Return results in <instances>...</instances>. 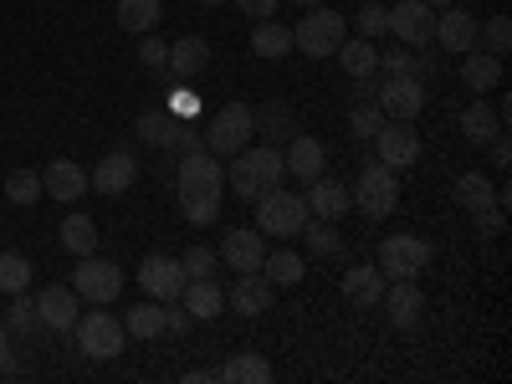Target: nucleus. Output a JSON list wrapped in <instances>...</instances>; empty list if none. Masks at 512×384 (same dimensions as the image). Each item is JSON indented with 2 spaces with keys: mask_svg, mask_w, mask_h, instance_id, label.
I'll use <instances>...</instances> for the list:
<instances>
[{
  "mask_svg": "<svg viewBox=\"0 0 512 384\" xmlns=\"http://www.w3.org/2000/svg\"><path fill=\"white\" fill-rule=\"evenodd\" d=\"M175 190H180L185 221L210 226V221L221 216V195H226V169H221V159L210 154L205 144L190 149V154H180V180H175Z\"/></svg>",
  "mask_w": 512,
  "mask_h": 384,
  "instance_id": "obj_1",
  "label": "nucleus"
},
{
  "mask_svg": "<svg viewBox=\"0 0 512 384\" xmlns=\"http://www.w3.org/2000/svg\"><path fill=\"white\" fill-rule=\"evenodd\" d=\"M282 175H287V164H282V149L277 144H246L241 154H231L226 185L236 190V200H256V195L277 190Z\"/></svg>",
  "mask_w": 512,
  "mask_h": 384,
  "instance_id": "obj_2",
  "label": "nucleus"
},
{
  "mask_svg": "<svg viewBox=\"0 0 512 384\" xmlns=\"http://www.w3.org/2000/svg\"><path fill=\"white\" fill-rule=\"evenodd\" d=\"M349 200L364 210L369 221H390L395 210H400V169H390V164H364L359 169V185L349 190Z\"/></svg>",
  "mask_w": 512,
  "mask_h": 384,
  "instance_id": "obj_3",
  "label": "nucleus"
},
{
  "mask_svg": "<svg viewBox=\"0 0 512 384\" xmlns=\"http://www.w3.org/2000/svg\"><path fill=\"white\" fill-rule=\"evenodd\" d=\"M303 226H308V200L303 195H292V190H267V195H256V231L262 236H277V241H287V236H303Z\"/></svg>",
  "mask_w": 512,
  "mask_h": 384,
  "instance_id": "obj_4",
  "label": "nucleus"
},
{
  "mask_svg": "<svg viewBox=\"0 0 512 384\" xmlns=\"http://www.w3.org/2000/svg\"><path fill=\"white\" fill-rule=\"evenodd\" d=\"M251 139H256V113H251L246 103H226L216 118H210V128H205L200 144L216 154V159H231V154H241Z\"/></svg>",
  "mask_w": 512,
  "mask_h": 384,
  "instance_id": "obj_5",
  "label": "nucleus"
},
{
  "mask_svg": "<svg viewBox=\"0 0 512 384\" xmlns=\"http://www.w3.org/2000/svg\"><path fill=\"white\" fill-rule=\"evenodd\" d=\"M344 36H349V16H338L328 6H313V16H303L292 26V47L303 57H333Z\"/></svg>",
  "mask_w": 512,
  "mask_h": 384,
  "instance_id": "obj_6",
  "label": "nucleus"
},
{
  "mask_svg": "<svg viewBox=\"0 0 512 384\" xmlns=\"http://www.w3.org/2000/svg\"><path fill=\"white\" fill-rule=\"evenodd\" d=\"M374 267L384 272V282L420 277L425 267H431V241H425V236H410V231H400V236H384V246H379V262H374Z\"/></svg>",
  "mask_w": 512,
  "mask_h": 384,
  "instance_id": "obj_7",
  "label": "nucleus"
},
{
  "mask_svg": "<svg viewBox=\"0 0 512 384\" xmlns=\"http://www.w3.org/2000/svg\"><path fill=\"white\" fill-rule=\"evenodd\" d=\"M72 333H77V349L88 354V359H118L123 354V323L108 313V308H93V313H77V323H72Z\"/></svg>",
  "mask_w": 512,
  "mask_h": 384,
  "instance_id": "obj_8",
  "label": "nucleus"
},
{
  "mask_svg": "<svg viewBox=\"0 0 512 384\" xmlns=\"http://www.w3.org/2000/svg\"><path fill=\"white\" fill-rule=\"evenodd\" d=\"M374 103L384 108V118H400V123H415L420 108H425V77L415 72H400V77H384L374 88Z\"/></svg>",
  "mask_w": 512,
  "mask_h": 384,
  "instance_id": "obj_9",
  "label": "nucleus"
},
{
  "mask_svg": "<svg viewBox=\"0 0 512 384\" xmlns=\"http://www.w3.org/2000/svg\"><path fill=\"white\" fill-rule=\"evenodd\" d=\"M72 292L82 297V303H118L123 272L113 262H98V256H82L77 272H72Z\"/></svg>",
  "mask_w": 512,
  "mask_h": 384,
  "instance_id": "obj_10",
  "label": "nucleus"
},
{
  "mask_svg": "<svg viewBox=\"0 0 512 384\" xmlns=\"http://www.w3.org/2000/svg\"><path fill=\"white\" fill-rule=\"evenodd\" d=\"M369 144H374V159H379V164H390V169H410V164L420 159V134H415L410 123H400V118L384 123Z\"/></svg>",
  "mask_w": 512,
  "mask_h": 384,
  "instance_id": "obj_11",
  "label": "nucleus"
},
{
  "mask_svg": "<svg viewBox=\"0 0 512 384\" xmlns=\"http://www.w3.org/2000/svg\"><path fill=\"white\" fill-rule=\"evenodd\" d=\"M185 267L175 262V256H144L139 262V287L154 297V303H175V297L185 292Z\"/></svg>",
  "mask_w": 512,
  "mask_h": 384,
  "instance_id": "obj_12",
  "label": "nucleus"
},
{
  "mask_svg": "<svg viewBox=\"0 0 512 384\" xmlns=\"http://www.w3.org/2000/svg\"><path fill=\"white\" fill-rule=\"evenodd\" d=\"M390 31L405 47H425L436 36V11L425 0H400V6H390Z\"/></svg>",
  "mask_w": 512,
  "mask_h": 384,
  "instance_id": "obj_13",
  "label": "nucleus"
},
{
  "mask_svg": "<svg viewBox=\"0 0 512 384\" xmlns=\"http://www.w3.org/2000/svg\"><path fill=\"white\" fill-rule=\"evenodd\" d=\"M134 180H139V159L128 154V149H113V154H103V159H98V169L88 175V190H98V195H108V200H113V195H123Z\"/></svg>",
  "mask_w": 512,
  "mask_h": 384,
  "instance_id": "obj_14",
  "label": "nucleus"
},
{
  "mask_svg": "<svg viewBox=\"0 0 512 384\" xmlns=\"http://www.w3.org/2000/svg\"><path fill=\"white\" fill-rule=\"evenodd\" d=\"M272 297H277V287L262 272H236V287L226 292V308H236L241 318H256L272 308Z\"/></svg>",
  "mask_w": 512,
  "mask_h": 384,
  "instance_id": "obj_15",
  "label": "nucleus"
},
{
  "mask_svg": "<svg viewBox=\"0 0 512 384\" xmlns=\"http://www.w3.org/2000/svg\"><path fill=\"white\" fill-rule=\"evenodd\" d=\"M384 313H390V323L395 328H415L420 323V313H425V297H420V287H415V277H400V282H384Z\"/></svg>",
  "mask_w": 512,
  "mask_h": 384,
  "instance_id": "obj_16",
  "label": "nucleus"
},
{
  "mask_svg": "<svg viewBox=\"0 0 512 384\" xmlns=\"http://www.w3.org/2000/svg\"><path fill=\"white\" fill-rule=\"evenodd\" d=\"M262 256H267V236L262 231H226L221 262L231 272H262Z\"/></svg>",
  "mask_w": 512,
  "mask_h": 384,
  "instance_id": "obj_17",
  "label": "nucleus"
},
{
  "mask_svg": "<svg viewBox=\"0 0 512 384\" xmlns=\"http://www.w3.org/2000/svg\"><path fill=\"white\" fill-rule=\"evenodd\" d=\"M436 36H441V47H446L451 57L472 52V47H477V16H472V11H461V6H441V16H436Z\"/></svg>",
  "mask_w": 512,
  "mask_h": 384,
  "instance_id": "obj_18",
  "label": "nucleus"
},
{
  "mask_svg": "<svg viewBox=\"0 0 512 384\" xmlns=\"http://www.w3.org/2000/svg\"><path fill=\"white\" fill-rule=\"evenodd\" d=\"M308 216H318V221H344L349 210H354V200H349V185H338V180H308Z\"/></svg>",
  "mask_w": 512,
  "mask_h": 384,
  "instance_id": "obj_19",
  "label": "nucleus"
},
{
  "mask_svg": "<svg viewBox=\"0 0 512 384\" xmlns=\"http://www.w3.org/2000/svg\"><path fill=\"white\" fill-rule=\"evenodd\" d=\"M41 190H47L52 200H62V205H72V200L88 195V169L72 164V159H57V164L41 169Z\"/></svg>",
  "mask_w": 512,
  "mask_h": 384,
  "instance_id": "obj_20",
  "label": "nucleus"
},
{
  "mask_svg": "<svg viewBox=\"0 0 512 384\" xmlns=\"http://www.w3.org/2000/svg\"><path fill=\"white\" fill-rule=\"evenodd\" d=\"M180 303H185L190 318L210 323V318H221V313H226V292L216 287V277H190L185 292H180Z\"/></svg>",
  "mask_w": 512,
  "mask_h": 384,
  "instance_id": "obj_21",
  "label": "nucleus"
},
{
  "mask_svg": "<svg viewBox=\"0 0 512 384\" xmlns=\"http://www.w3.org/2000/svg\"><path fill=\"white\" fill-rule=\"evenodd\" d=\"M456 200H461V210L466 216H487V210H502L497 205V185L482 175V169H466V175H456Z\"/></svg>",
  "mask_w": 512,
  "mask_h": 384,
  "instance_id": "obj_22",
  "label": "nucleus"
},
{
  "mask_svg": "<svg viewBox=\"0 0 512 384\" xmlns=\"http://www.w3.org/2000/svg\"><path fill=\"white\" fill-rule=\"evenodd\" d=\"M36 318H41V328L72 333V323H77V303H72V287H41V292H36Z\"/></svg>",
  "mask_w": 512,
  "mask_h": 384,
  "instance_id": "obj_23",
  "label": "nucleus"
},
{
  "mask_svg": "<svg viewBox=\"0 0 512 384\" xmlns=\"http://www.w3.org/2000/svg\"><path fill=\"white\" fill-rule=\"evenodd\" d=\"M461 82H466V88H472L477 98L492 93L497 82H502V57H492V52H482V47L461 52Z\"/></svg>",
  "mask_w": 512,
  "mask_h": 384,
  "instance_id": "obj_24",
  "label": "nucleus"
},
{
  "mask_svg": "<svg viewBox=\"0 0 512 384\" xmlns=\"http://www.w3.org/2000/svg\"><path fill=\"white\" fill-rule=\"evenodd\" d=\"M164 67L175 72L180 82L200 77V72L210 67V41H205V36H180L175 47H169V62H164Z\"/></svg>",
  "mask_w": 512,
  "mask_h": 384,
  "instance_id": "obj_25",
  "label": "nucleus"
},
{
  "mask_svg": "<svg viewBox=\"0 0 512 384\" xmlns=\"http://www.w3.org/2000/svg\"><path fill=\"white\" fill-rule=\"evenodd\" d=\"M282 164H287V175H297V180H318L323 164H328V149L318 139H308V134H292V149L282 154Z\"/></svg>",
  "mask_w": 512,
  "mask_h": 384,
  "instance_id": "obj_26",
  "label": "nucleus"
},
{
  "mask_svg": "<svg viewBox=\"0 0 512 384\" xmlns=\"http://www.w3.org/2000/svg\"><path fill=\"white\" fill-rule=\"evenodd\" d=\"M333 57L344 62V72H349L354 82L379 72V47H374L369 36H344V41H338V52H333Z\"/></svg>",
  "mask_w": 512,
  "mask_h": 384,
  "instance_id": "obj_27",
  "label": "nucleus"
},
{
  "mask_svg": "<svg viewBox=\"0 0 512 384\" xmlns=\"http://www.w3.org/2000/svg\"><path fill=\"white\" fill-rule=\"evenodd\" d=\"M344 297H349L354 308H374L379 297H384V272H379L374 262L349 267V272H344Z\"/></svg>",
  "mask_w": 512,
  "mask_h": 384,
  "instance_id": "obj_28",
  "label": "nucleus"
},
{
  "mask_svg": "<svg viewBox=\"0 0 512 384\" xmlns=\"http://www.w3.org/2000/svg\"><path fill=\"white\" fill-rule=\"evenodd\" d=\"M461 134H466V144H492L497 134H507V123H502V113L497 108H487L482 98L461 113Z\"/></svg>",
  "mask_w": 512,
  "mask_h": 384,
  "instance_id": "obj_29",
  "label": "nucleus"
},
{
  "mask_svg": "<svg viewBox=\"0 0 512 384\" xmlns=\"http://www.w3.org/2000/svg\"><path fill=\"white\" fill-rule=\"evenodd\" d=\"M303 272H308V262L297 251H287V246H277V251L262 256V277L272 287H297V282H303Z\"/></svg>",
  "mask_w": 512,
  "mask_h": 384,
  "instance_id": "obj_30",
  "label": "nucleus"
},
{
  "mask_svg": "<svg viewBox=\"0 0 512 384\" xmlns=\"http://www.w3.org/2000/svg\"><path fill=\"white\" fill-rule=\"evenodd\" d=\"M216 379H226V384H272V364L262 354H231L216 369Z\"/></svg>",
  "mask_w": 512,
  "mask_h": 384,
  "instance_id": "obj_31",
  "label": "nucleus"
},
{
  "mask_svg": "<svg viewBox=\"0 0 512 384\" xmlns=\"http://www.w3.org/2000/svg\"><path fill=\"white\" fill-rule=\"evenodd\" d=\"M123 333L154 344V338L164 333V303H154V297H149V303H134V308H128V318H123Z\"/></svg>",
  "mask_w": 512,
  "mask_h": 384,
  "instance_id": "obj_32",
  "label": "nucleus"
},
{
  "mask_svg": "<svg viewBox=\"0 0 512 384\" xmlns=\"http://www.w3.org/2000/svg\"><path fill=\"white\" fill-rule=\"evenodd\" d=\"M251 52H256V57H267V62L287 57V52H292V31H287L282 21H256V31H251Z\"/></svg>",
  "mask_w": 512,
  "mask_h": 384,
  "instance_id": "obj_33",
  "label": "nucleus"
},
{
  "mask_svg": "<svg viewBox=\"0 0 512 384\" xmlns=\"http://www.w3.org/2000/svg\"><path fill=\"white\" fill-rule=\"evenodd\" d=\"M118 26L123 31H134V36H144V31H154L159 26V16H164V6L159 0H118Z\"/></svg>",
  "mask_w": 512,
  "mask_h": 384,
  "instance_id": "obj_34",
  "label": "nucleus"
},
{
  "mask_svg": "<svg viewBox=\"0 0 512 384\" xmlns=\"http://www.w3.org/2000/svg\"><path fill=\"white\" fill-rule=\"evenodd\" d=\"M57 236H62V246H67L72 256H93V251H98V226H93V216H77V210L62 221Z\"/></svg>",
  "mask_w": 512,
  "mask_h": 384,
  "instance_id": "obj_35",
  "label": "nucleus"
},
{
  "mask_svg": "<svg viewBox=\"0 0 512 384\" xmlns=\"http://www.w3.org/2000/svg\"><path fill=\"white\" fill-rule=\"evenodd\" d=\"M26 287H31V262H26L21 251H0V292L16 297Z\"/></svg>",
  "mask_w": 512,
  "mask_h": 384,
  "instance_id": "obj_36",
  "label": "nucleus"
},
{
  "mask_svg": "<svg viewBox=\"0 0 512 384\" xmlns=\"http://www.w3.org/2000/svg\"><path fill=\"white\" fill-rule=\"evenodd\" d=\"M41 195H47V190H41L36 169H16V175H6V200L11 205H36Z\"/></svg>",
  "mask_w": 512,
  "mask_h": 384,
  "instance_id": "obj_37",
  "label": "nucleus"
},
{
  "mask_svg": "<svg viewBox=\"0 0 512 384\" xmlns=\"http://www.w3.org/2000/svg\"><path fill=\"white\" fill-rule=\"evenodd\" d=\"M175 134H180V128H175V118H169V113H139V139L144 144L169 149V144H175Z\"/></svg>",
  "mask_w": 512,
  "mask_h": 384,
  "instance_id": "obj_38",
  "label": "nucleus"
},
{
  "mask_svg": "<svg viewBox=\"0 0 512 384\" xmlns=\"http://www.w3.org/2000/svg\"><path fill=\"white\" fill-rule=\"evenodd\" d=\"M477 47L492 52V57H507V47H512V21H507V16H492L487 26H477Z\"/></svg>",
  "mask_w": 512,
  "mask_h": 384,
  "instance_id": "obj_39",
  "label": "nucleus"
},
{
  "mask_svg": "<svg viewBox=\"0 0 512 384\" xmlns=\"http://www.w3.org/2000/svg\"><path fill=\"white\" fill-rule=\"evenodd\" d=\"M303 236H308L313 256H338V251H344V236H338V226H333V221H308V226H303Z\"/></svg>",
  "mask_w": 512,
  "mask_h": 384,
  "instance_id": "obj_40",
  "label": "nucleus"
},
{
  "mask_svg": "<svg viewBox=\"0 0 512 384\" xmlns=\"http://www.w3.org/2000/svg\"><path fill=\"white\" fill-rule=\"evenodd\" d=\"M251 113H256V128H262V134H272V139H277V134H287V139L297 134V128H292V108H282V103L251 108Z\"/></svg>",
  "mask_w": 512,
  "mask_h": 384,
  "instance_id": "obj_41",
  "label": "nucleus"
},
{
  "mask_svg": "<svg viewBox=\"0 0 512 384\" xmlns=\"http://www.w3.org/2000/svg\"><path fill=\"white\" fill-rule=\"evenodd\" d=\"M384 123H390V118H384V108H379V103H359V108L349 113V128H354V139H374Z\"/></svg>",
  "mask_w": 512,
  "mask_h": 384,
  "instance_id": "obj_42",
  "label": "nucleus"
},
{
  "mask_svg": "<svg viewBox=\"0 0 512 384\" xmlns=\"http://www.w3.org/2000/svg\"><path fill=\"white\" fill-rule=\"evenodd\" d=\"M180 267H185V277H216L221 251H210V246H190V251L180 256Z\"/></svg>",
  "mask_w": 512,
  "mask_h": 384,
  "instance_id": "obj_43",
  "label": "nucleus"
},
{
  "mask_svg": "<svg viewBox=\"0 0 512 384\" xmlns=\"http://www.w3.org/2000/svg\"><path fill=\"white\" fill-rule=\"evenodd\" d=\"M0 323H6L11 333H31L41 318H36V297H26V292H16V303H11V313L6 318H0Z\"/></svg>",
  "mask_w": 512,
  "mask_h": 384,
  "instance_id": "obj_44",
  "label": "nucleus"
},
{
  "mask_svg": "<svg viewBox=\"0 0 512 384\" xmlns=\"http://www.w3.org/2000/svg\"><path fill=\"white\" fill-rule=\"evenodd\" d=\"M384 31H390V6H374V0H364V6H359V36H384Z\"/></svg>",
  "mask_w": 512,
  "mask_h": 384,
  "instance_id": "obj_45",
  "label": "nucleus"
},
{
  "mask_svg": "<svg viewBox=\"0 0 512 384\" xmlns=\"http://www.w3.org/2000/svg\"><path fill=\"white\" fill-rule=\"evenodd\" d=\"M139 62H144V67H154V72H159V67H164V62H169V41H159V36H154V31H144V41H139Z\"/></svg>",
  "mask_w": 512,
  "mask_h": 384,
  "instance_id": "obj_46",
  "label": "nucleus"
},
{
  "mask_svg": "<svg viewBox=\"0 0 512 384\" xmlns=\"http://www.w3.org/2000/svg\"><path fill=\"white\" fill-rule=\"evenodd\" d=\"M379 72H384V77L415 72V57H410V52H400V47H395V52H379Z\"/></svg>",
  "mask_w": 512,
  "mask_h": 384,
  "instance_id": "obj_47",
  "label": "nucleus"
},
{
  "mask_svg": "<svg viewBox=\"0 0 512 384\" xmlns=\"http://www.w3.org/2000/svg\"><path fill=\"white\" fill-rule=\"evenodd\" d=\"M200 113V98L190 93V88H175L169 93V118H195Z\"/></svg>",
  "mask_w": 512,
  "mask_h": 384,
  "instance_id": "obj_48",
  "label": "nucleus"
},
{
  "mask_svg": "<svg viewBox=\"0 0 512 384\" xmlns=\"http://www.w3.org/2000/svg\"><path fill=\"white\" fill-rule=\"evenodd\" d=\"M190 328V313H185V303L175 297V303H164V333H185Z\"/></svg>",
  "mask_w": 512,
  "mask_h": 384,
  "instance_id": "obj_49",
  "label": "nucleus"
},
{
  "mask_svg": "<svg viewBox=\"0 0 512 384\" xmlns=\"http://www.w3.org/2000/svg\"><path fill=\"white\" fill-rule=\"evenodd\" d=\"M241 6V16H251V21H272L277 16V0H236Z\"/></svg>",
  "mask_w": 512,
  "mask_h": 384,
  "instance_id": "obj_50",
  "label": "nucleus"
},
{
  "mask_svg": "<svg viewBox=\"0 0 512 384\" xmlns=\"http://www.w3.org/2000/svg\"><path fill=\"white\" fill-rule=\"evenodd\" d=\"M492 164H497V169H507V164H512V144H507V134H497V139H492Z\"/></svg>",
  "mask_w": 512,
  "mask_h": 384,
  "instance_id": "obj_51",
  "label": "nucleus"
},
{
  "mask_svg": "<svg viewBox=\"0 0 512 384\" xmlns=\"http://www.w3.org/2000/svg\"><path fill=\"white\" fill-rule=\"evenodd\" d=\"M210 379H216L210 369H190V374H185V384H210Z\"/></svg>",
  "mask_w": 512,
  "mask_h": 384,
  "instance_id": "obj_52",
  "label": "nucleus"
},
{
  "mask_svg": "<svg viewBox=\"0 0 512 384\" xmlns=\"http://www.w3.org/2000/svg\"><path fill=\"white\" fill-rule=\"evenodd\" d=\"M6 349H11V328H6V323H0V354H6Z\"/></svg>",
  "mask_w": 512,
  "mask_h": 384,
  "instance_id": "obj_53",
  "label": "nucleus"
},
{
  "mask_svg": "<svg viewBox=\"0 0 512 384\" xmlns=\"http://www.w3.org/2000/svg\"><path fill=\"white\" fill-rule=\"evenodd\" d=\"M425 6H431V11H441V6H456V0H425Z\"/></svg>",
  "mask_w": 512,
  "mask_h": 384,
  "instance_id": "obj_54",
  "label": "nucleus"
},
{
  "mask_svg": "<svg viewBox=\"0 0 512 384\" xmlns=\"http://www.w3.org/2000/svg\"><path fill=\"white\" fill-rule=\"evenodd\" d=\"M292 6H303V11H313V6H323V0H292Z\"/></svg>",
  "mask_w": 512,
  "mask_h": 384,
  "instance_id": "obj_55",
  "label": "nucleus"
},
{
  "mask_svg": "<svg viewBox=\"0 0 512 384\" xmlns=\"http://www.w3.org/2000/svg\"><path fill=\"white\" fill-rule=\"evenodd\" d=\"M195 6H221V0H195Z\"/></svg>",
  "mask_w": 512,
  "mask_h": 384,
  "instance_id": "obj_56",
  "label": "nucleus"
}]
</instances>
